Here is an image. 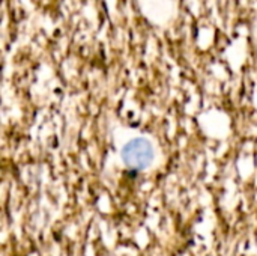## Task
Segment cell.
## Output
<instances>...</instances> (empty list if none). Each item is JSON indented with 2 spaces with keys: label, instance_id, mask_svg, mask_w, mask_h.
I'll return each mask as SVG.
<instances>
[{
  "label": "cell",
  "instance_id": "6da1fadb",
  "mask_svg": "<svg viewBox=\"0 0 257 256\" xmlns=\"http://www.w3.org/2000/svg\"><path fill=\"white\" fill-rule=\"evenodd\" d=\"M154 157L155 151L152 143L143 137H136L122 148V160L133 170L149 167L154 161Z\"/></svg>",
  "mask_w": 257,
  "mask_h": 256
}]
</instances>
